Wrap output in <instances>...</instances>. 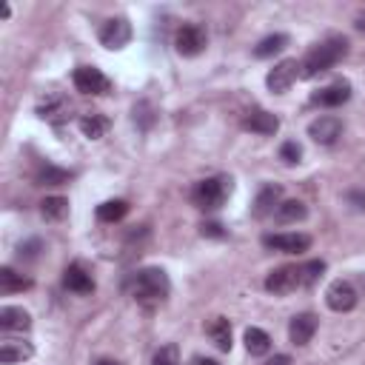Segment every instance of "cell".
Instances as JSON below:
<instances>
[{
	"label": "cell",
	"mask_w": 365,
	"mask_h": 365,
	"mask_svg": "<svg viewBox=\"0 0 365 365\" xmlns=\"http://www.w3.org/2000/svg\"><path fill=\"white\" fill-rule=\"evenodd\" d=\"M348 54V40L345 37H328L322 43H317L299 63V77L302 80H311L322 71H328L331 66H336L342 57Z\"/></svg>",
	"instance_id": "cell-1"
},
{
	"label": "cell",
	"mask_w": 365,
	"mask_h": 365,
	"mask_svg": "<svg viewBox=\"0 0 365 365\" xmlns=\"http://www.w3.org/2000/svg\"><path fill=\"white\" fill-rule=\"evenodd\" d=\"M168 291H171V282L163 268H143V271H137V277L131 282V297L145 308L160 305L168 297Z\"/></svg>",
	"instance_id": "cell-2"
},
{
	"label": "cell",
	"mask_w": 365,
	"mask_h": 365,
	"mask_svg": "<svg viewBox=\"0 0 365 365\" xmlns=\"http://www.w3.org/2000/svg\"><path fill=\"white\" fill-rule=\"evenodd\" d=\"M231 188H234V182H231V177H225V174L205 177V180H200V182L191 188V202H194L197 208H202V211H217V208L231 197Z\"/></svg>",
	"instance_id": "cell-3"
},
{
	"label": "cell",
	"mask_w": 365,
	"mask_h": 365,
	"mask_svg": "<svg viewBox=\"0 0 365 365\" xmlns=\"http://www.w3.org/2000/svg\"><path fill=\"white\" fill-rule=\"evenodd\" d=\"M74 88L80 91V94H91V97H103V94H108L111 91V80L100 71V68H94V66H80V68H74Z\"/></svg>",
	"instance_id": "cell-4"
},
{
	"label": "cell",
	"mask_w": 365,
	"mask_h": 365,
	"mask_svg": "<svg viewBox=\"0 0 365 365\" xmlns=\"http://www.w3.org/2000/svg\"><path fill=\"white\" fill-rule=\"evenodd\" d=\"M205 43H208V34H205V29L200 23H185L174 34V48L182 57H197L205 48Z\"/></svg>",
	"instance_id": "cell-5"
},
{
	"label": "cell",
	"mask_w": 365,
	"mask_h": 365,
	"mask_svg": "<svg viewBox=\"0 0 365 365\" xmlns=\"http://www.w3.org/2000/svg\"><path fill=\"white\" fill-rule=\"evenodd\" d=\"M325 302H328L331 311H336V314H348V311L356 308L359 294H356V288H354L348 279H334V282L328 285V291H325Z\"/></svg>",
	"instance_id": "cell-6"
},
{
	"label": "cell",
	"mask_w": 365,
	"mask_h": 365,
	"mask_svg": "<svg viewBox=\"0 0 365 365\" xmlns=\"http://www.w3.org/2000/svg\"><path fill=\"white\" fill-rule=\"evenodd\" d=\"M297 288H302V282H299V265H279V268H274L265 277V291H271L277 297L291 294Z\"/></svg>",
	"instance_id": "cell-7"
},
{
	"label": "cell",
	"mask_w": 365,
	"mask_h": 365,
	"mask_svg": "<svg viewBox=\"0 0 365 365\" xmlns=\"http://www.w3.org/2000/svg\"><path fill=\"white\" fill-rule=\"evenodd\" d=\"M131 40V23L125 17H111L100 26V43L106 48H123Z\"/></svg>",
	"instance_id": "cell-8"
},
{
	"label": "cell",
	"mask_w": 365,
	"mask_h": 365,
	"mask_svg": "<svg viewBox=\"0 0 365 365\" xmlns=\"http://www.w3.org/2000/svg\"><path fill=\"white\" fill-rule=\"evenodd\" d=\"M297 77H299V63H297V60H279V63L268 71L265 83H268V88H271L274 94H285Z\"/></svg>",
	"instance_id": "cell-9"
},
{
	"label": "cell",
	"mask_w": 365,
	"mask_h": 365,
	"mask_svg": "<svg viewBox=\"0 0 365 365\" xmlns=\"http://www.w3.org/2000/svg\"><path fill=\"white\" fill-rule=\"evenodd\" d=\"M339 134H342V120H339L336 114H322V117H317V120L308 125V137H311L314 143H319V145L336 143Z\"/></svg>",
	"instance_id": "cell-10"
},
{
	"label": "cell",
	"mask_w": 365,
	"mask_h": 365,
	"mask_svg": "<svg viewBox=\"0 0 365 365\" xmlns=\"http://www.w3.org/2000/svg\"><path fill=\"white\" fill-rule=\"evenodd\" d=\"M262 245L271 251H282V254H302L311 248V237L308 234H265Z\"/></svg>",
	"instance_id": "cell-11"
},
{
	"label": "cell",
	"mask_w": 365,
	"mask_h": 365,
	"mask_svg": "<svg viewBox=\"0 0 365 365\" xmlns=\"http://www.w3.org/2000/svg\"><path fill=\"white\" fill-rule=\"evenodd\" d=\"M348 100H351V83L348 80H336V83H331V86H325V88L311 94V103L314 106H325V108H336V106H342Z\"/></svg>",
	"instance_id": "cell-12"
},
{
	"label": "cell",
	"mask_w": 365,
	"mask_h": 365,
	"mask_svg": "<svg viewBox=\"0 0 365 365\" xmlns=\"http://www.w3.org/2000/svg\"><path fill=\"white\" fill-rule=\"evenodd\" d=\"M68 111H71V106H68V100H66L63 94H48V97L40 100V106H37V114H40L43 120L54 123V125L66 123V120H68Z\"/></svg>",
	"instance_id": "cell-13"
},
{
	"label": "cell",
	"mask_w": 365,
	"mask_h": 365,
	"mask_svg": "<svg viewBox=\"0 0 365 365\" xmlns=\"http://www.w3.org/2000/svg\"><path fill=\"white\" fill-rule=\"evenodd\" d=\"M242 128L245 131H254V134H277L279 131V120L277 114L265 111V108H254L242 117Z\"/></svg>",
	"instance_id": "cell-14"
},
{
	"label": "cell",
	"mask_w": 365,
	"mask_h": 365,
	"mask_svg": "<svg viewBox=\"0 0 365 365\" xmlns=\"http://www.w3.org/2000/svg\"><path fill=\"white\" fill-rule=\"evenodd\" d=\"M0 328L6 334H23L31 328V317L26 308H17V305H3L0 308Z\"/></svg>",
	"instance_id": "cell-15"
},
{
	"label": "cell",
	"mask_w": 365,
	"mask_h": 365,
	"mask_svg": "<svg viewBox=\"0 0 365 365\" xmlns=\"http://www.w3.org/2000/svg\"><path fill=\"white\" fill-rule=\"evenodd\" d=\"M63 285L68 291H74V294H91L94 291V279H91V274L80 262H74V265H68L63 271Z\"/></svg>",
	"instance_id": "cell-16"
},
{
	"label": "cell",
	"mask_w": 365,
	"mask_h": 365,
	"mask_svg": "<svg viewBox=\"0 0 365 365\" xmlns=\"http://www.w3.org/2000/svg\"><path fill=\"white\" fill-rule=\"evenodd\" d=\"M314 334H317V317L314 314H297L288 325V336L294 345H308Z\"/></svg>",
	"instance_id": "cell-17"
},
{
	"label": "cell",
	"mask_w": 365,
	"mask_h": 365,
	"mask_svg": "<svg viewBox=\"0 0 365 365\" xmlns=\"http://www.w3.org/2000/svg\"><path fill=\"white\" fill-rule=\"evenodd\" d=\"M279 202H282V188H279L277 182H268V185L259 188V194H257V200H254V214H257V217H265V214H271Z\"/></svg>",
	"instance_id": "cell-18"
},
{
	"label": "cell",
	"mask_w": 365,
	"mask_h": 365,
	"mask_svg": "<svg viewBox=\"0 0 365 365\" xmlns=\"http://www.w3.org/2000/svg\"><path fill=\"white\" fill-rule=\"evenodd\" d=\"M34 354V345L26 339H3L0 342V362L11 365V362H23Z\"/></svg>",
	"instance_id": "cell-19"
},
{
	"label": "cell",
	"mask_w": 365,
	"mask_h": 365,
	"mask_svg": "<svg viewBox=\"0 0 365 365\" xmlns=\"http://www.w3.org/2000/svg\"><path fill=\"white\" fill-rule=\"evenodd\" d=\"M205 334L211 336V342L220 348V351H231V322L225 317H214L208 325H205Z\"/></svg>",
	"instance_id": "cell-20"
},
{
	"label": "cell",
	"mask_w": 365,
	"mask_h": 365,
	"mask_svg": "<svg viewBox=\"0 0 365 365\" xmlns=\"http://www.w3.org/2000/svg\"><path fill=\"white\" fill-rule=\"evenodd\" d=\"M26 288H31V279L29 277L17 274L9 265L0 268V294H17V291H26Z\"/></svg>",
	"instance_id": "cell-21"
},
{
	"label": "cell",
	"mask_w": 365,
	"mask_h": 365,
	"mask_svg": "<svg viewBox=\"0 0 365 365\" xmlns=\"http://www.w3.org/2000/svg\"><path fill=\"white\" fill-rule=\"evenodd\" d=\"M80 131H83V137H88V140H100V137H106V131H108V120H106L103 114H83V117H80Z\"/></svg>",
	"instance_id": "cell-22"
},
{
	"label": "cell",
	"mask_w": 365,
	"mask_h": 365,
	"mask_svg": "<svg viewBox=\"0 0 365 365\" xmlns=\"http://www.w3.org/2000/svg\"><path fill=\"white\" fill-rule=\"evenodd\" d=\"M40 214H43V220H48V222H60V220L68 214V200H66V197H46V200L40 202Z\"/></svg>",
	"instance_id": "cell-23"
},
{
	"label": "cell",
	"mask_w": 365,
	"mask_h": 365,
	"mask_svg": "<svg viewBox=\"0 0 365 365\" xmlns=\"http://www.w3.org/2000/svg\"><path fill=\"white\" fill-rule=\"evenodd\" d=\"M128 214V202L125 200H106L97 205V220L100 222H117Z\"/></svg>",
	"instance_id": "cell-24"
},
{
	"label": "cell",
	"mask_w": 365,
	"mask_h": 365,
	"mask_svg": "<svg viewBox=\"0 0 365 365\" xmlns=\"http://www.w3.org/2000/svg\"><path fill=\"white\" fill-rule=\"evenodd\" d=\"M308 217V208H305V202H299V200H282L279 205H277V220L279 222H299V220H305Z\"/></svg>",
	"instance_id": "cell-25"
},
{
	"label": "cell",
	"mask_w": 365,
	"mask_h": 365,
	"mask_svg": "<svg viewBox=\"0 0 365 365\" xmlns=\"http://www.w3.org/2000/svg\"><path fill=\"white\" fill-rule=\"evenodd\" d=\"M245 348L251 356H262L271 351V336L262 331V328H248L245 331Z\"/></svg>",
	"instance_id": "cell-26"
},
{
	"label": "cell",
	"mask_w": 365,
	"mask_h": 365,
	"mask_svg": "<svg viewBox=\"0 0 365 365\" xmlns=\"http://www.w3.org/2000/svg\"><path fill=\"white\" fill-rule=\"evenodd\" d=\"M288 46V34H268V37H262L259 43H257V48H254V57H274V54H279L282 48Z\"/></svg>",
	"instance_id": "cell-27"
},
{
	"label": "cell",
	"mask_w": 365,
	"mask_h": 365,
	"mask_svg": "<svg viewBox=\"0 0 365 365\" xmlns=\"http://www.w3.org/2000/svg\"><path fill=\"white\" fill-rule=\"evenodd\" d=\"M71 180V171L66 168H54V165H46L37 171V182L40 185H60V182H68Z\"/></svg>",
	"instance_id": "cell-28"
},
{
	"label": "cell",
	"mask_w": 365,
	"mask_h": 365,
	"mask_svg": "<svg viewBox=\"0 0 365 365\" xmlns=\"http://www.w3.org/2000/svg\"><path fill=\"white\" fill-rule=\"evenodd\" d=\"M322 271H325V262H322V259H311V262L299 265V282H302V288L314 285V282L322 277Z\"/></svg>",
	"instance_id": "cell-29"
},
{
	"label": "cell",
	"mask_w": 365,
	"mask_h": 365,
	"mask_svg": "<svg viewBox=\"0 0 365 365\" xmlns=\"http://www.w3.org/2000/svg\"><path fill=\"white\" fill-rule=\"evenodd\" d=\"M151 365H180V348L174 342L163 345L154 356H151Z\"/></svg>",
	"instance_id": "cell-30"
},
{
	"label": "cell",
	"mask_w": 365,
	"mask_h": 365,
	"mask_svg": "<svg viewBox=\"0 0 365 365\" xmlns=\"http://www.w3.org/2000/svg\"><path fill=\"white\" fill-rule=\"evenodd\" d=\"M299 157H302L299 143H297V140H285L282 148H279V160L288 163V165H294V163H299Z\"/></svg>",
	"instance_id": "cell-31"
},
{
	"label": "cell",
	"mask_w": 365,
	"mask_h": 365,
	"mask_svg": "<svg viewBox=\"0 0 365 365\" xmlns=\"http://www.w3.org/2000/svg\"><path fill=\"white\" fill-rule=\"evenodd\" d=\"M40 248H43V242H40V240H29L26 245H20V257H29V259H31V257H37V251H40Z\"/></svg>",
	"instance_id": "cell-32"
},
{
	"label": "cell",
	"mask_w": 365,
	"mask_h": 365,
	"mask_svg": "<svg viewBox=\"0 0 365 365\" xmlns=\"http://www.w3.org/2000/svg\"><path fill=\"white\" fill-rule=\"evenodd\" d=\"M202 237H225L220 222H202Z\"/></svg>",
	"instance_id": "cell-33"
},
{
	"label": "cell",
	"mask_w": 365,
	"mask_h": 365,
	"mask_svg": "<svg viewBox=\"0 0 365 365\" xmlns=\"http://www.w3.org/2000/svg\"><path fill=\"white\" fill-rule=\"evenodd\" d=\"M345 200H348L354 208L365 211V194H362V191H348V194H345Z\"/></svg>",
	"instance_id": "cell-34"
},
{
	"label": "cell",
	"mask_w": 365,
	"mask_h": 365,
	"mask_svg": "<svg viewBox=\"0 0 365 365\" xmlns=\"http://www.w3.org/2000/svg\"><path fill=\"white\" fill-rule=\"evenodd\" d=\"M265 365H291V356H285V354H277L274 359H268Z\"/></svg>",
	"instance_id": "cell-35"
},
{
	"label": "cell",
	"mask_w": 365,
	"mask_h": 365,
	"mask_svg": "<svg viewBox=\"0 0 365 365\" xmlns=\"http://www.w3.org/2000/svg\"><path fill=\"white\" fill-rule=\"evenodd\" d=\"M194 365H220V362H217V359H205V356H197V359H194Z\"/></svg>",
	"instance_id": "cell-36"
},
{
	"label": "cell",
	"mask_w": 365,
	"mask_h": 365,
	"mask_svg": "<svg viewBox=\"0 0 365 365\" xmlns=\"http://www.w3.org/2000/svg\"><path fill=\"white\" fill-rule=\"evenodd\" d=\"M356 29H359V31H365V14H359V17H356Z\"/></svg>",
	"instance_id": "cell-37"
},
{
	"label": "cell",
	"mask_w": 365,
	"mask_h": 365,
	"mask_svg": "<svg viewBox=\"0 0 365 365\" xmlns=\"http://www.w3.org/2000/svg\"><path fill=\"white\" fill-rule=\"evenodd\" d=\"M94 365H123V362H117V359H100V362H94Z\"/></svg>",
	"instance_id": "cell-38"
}]
</instances>
